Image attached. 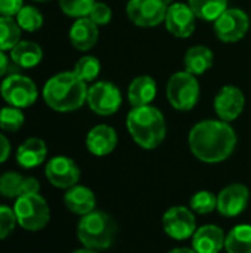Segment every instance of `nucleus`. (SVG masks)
Listing matches in <instances>:
<instances>
[{
  "label": "nucleus",
  "mask_w": 251,
  "mask_h": 253,
  "mask_svg": "<svg viewBox=\"0 0 251 253\" xmlns=\"http://www.w3.org/2000/svg\"><path fill=\"white\" fill-rule=\"evenodd\" d=\"M161 1H163V3H164V4H166L167 7H169L170 4H173V0H161Z\"/></svg>",
  "instance_id": "obj_41"
},
{
  "label": "nucleus",
  "mask_w": 251,
  "mask_h": 253,
  "mask_svg": "<svg viewBox=\"0 0 251 253\" xmlns=\"http://www.w3.org/2000/svg\"><path fill=\"white\" fill-rule=\"evenodd\" d=\"M64 203L71 213L78 216H84L96 209L95 193L90 188L78 184L65 191Z\"/></svg>",
  "instance_id": "obj_19"
},
{
  "label": "nucleus",
  "mask_w": 251,
  "mask_h": 253,
  "mask_svg": "<svg viewBox=\"0 0 251 253\" xmlns=\"http://www.w3.org/2000/svg\"><path fill=\"white\" fill-rule=\"evenodd\" d=\"M226 234L225 231L213 224L197 228L192 236V249L197 253H220L225 249Z\"/></svg>",
  "instance_id": "obj_17"
},
{
  "label": "nucleus",
  "mask_w": 251,
  "mask_h": 253,
  "mask_svg": "<svg viewBox=\"0 0 251 253\" xmlns=\"http://www.w3.org/2000/svg\"><path fill=\"white\" fill-rule=\"evenodd\" d=\"M24 176L18 172H6L0 176V196L4 199H18L21 196Z\"/></svg>",
  "instance_id": "obj_31"
},
{
  "label": "nucleus",
  "mask_w": 251,
  "mask_h": 253,
  "mask_svg": "<svg viewBox=\"0 0 251 253\" xmlns=\"http://www.w3.org/2000/svg\"><path fill=\"white\" fill-rule=\"evenodd\" d=\"M126 126L132 139L143 150L160 147L167 133L163 113L152 105L133 107L127 114Z\"/></svg>",
  "instance_id": "obj_3"
},
{
  "label": "nucleus",
  "mask_w": 251,
  "mask_h": 253,
  "mask_svg": "<svg viewBox=\"0 0 251 253\" xmlns=\"http://www.w3.org/2000/svg\"><path fill=\"white\" fill-rule=\"evenodd\" d=\"M33 1H37V3H44V1H49V0H33Z\"/></svg>",
  "instance_id": "obj_42"
},
{
  "label": "nucleus",
  "mask_w": 251,
  "mask_h": 253,
  "mask_svg": "<svg viewBox=\"0 0 251 253\" xmlns=\"http://www.w3.org/2000/svg\"><path fill=\"white\" fill-rule=\"evenodd\" d=\"M16 216L13 208L0 205V240L9 237L16 227Z\"/></svg>",
  "instance_id": "obj_33"
},
{
  "label": "nucleus",
  "mask_w": 251,
  "mask_h": 253,
  "mask_svg": "<svg viewBox=\"0 0 251 253\" xmlns=\"http://www.w3.org/2000/svg\"><path fill=\"white\" fill-rule=\"evenodd\" d=\"M215 62V55L207 46H192L191 49L186 50L185 53V70L194 76H201L206 71H209L213 67Z\"/></svg>",
  "instance_id": "obj_22"
},
{
  "label": "nucleus",
  "mask_w": 251,
  "mask_h": 253,
  "mask_svg": "<svg viewBox=\"0 0 251 253\" xmlns=\"http://www.w3.org/2000/svg\"><path fill=\"white\" fill-rule=\"evenodd\" d=\"M22 6L24 0H0V16H16Z\"/></svg>",
  "instance_id": "obj_35"
},
{
  "label": "nucleus",
  "mask_w": 251,
  "mask_h": 253,
  "mask_svg": "<svg viewBox=\"0 0 251 253\" xmlns=\"http://www.w3.org/2000/svg\"><path fill=\"white\" fill-rule=\"evenodd\" d=\"M44 175L53 187L68 190L78 184L81 173L80 168L72 159L67 156H56L46 163Z\"/></svg>",
  "instance_id": "obj_12"
},
{
  "label": "nucleus",
  "mask_w": 251,
  "mask_h": 253,
  "mask_svg": "<svg viewBox=\"0 0 251 253\" xmlns=\"http://www.w3.org/2000/svg\"><path fill=\"white\" fill-rule=\"evenodd\" d=\"M250 202V190L247 185L234 182L226 185L217 194V212L226 218H235L241 215Z\"/></svg>",
  "instance_id": "obj_13"
},
{
  "label": "nucleus",
  "mask_w": 251,
  "mask_h": 253,
  "mask_svg": "<svg viewBox=\"0 0 251 253\" xmlns=\"http://www.w3.org/2000/svg\"><path fill=\"white\" fill-rule=\"evenodd\" d=\"M250 28V18L243 9H226L215 21V33L223 43H235L244 39Z\"/></svg>",
  "instance_id": "obj_10"
},
{
  "label": "nucleus",
  "mask_w": 251,
  "mask_h": 253,
  "mask_svg": "<svg viewBox=\"0 0 251 253\" xmlns=\"http://www.w3.org/2000/svg\"><path fill=\"white\" fill-rule=\"evenodd\" d=\"M166 95L175 110H192L200 99V84L197 76L188 73L186 70L172 74L167 82Z\"/></svg>",
  "instance_id": "obj_6"
},
{
  "label": "nucleus",
  "mask_w": 251,
  "mask_h": 253,
  "mask_svg": "<svg viewBox=\"0 0 251 253\" xmlns=\"http://www.w3.org/2000/svg\"><path fill=\"white\" fill-rule=\"evenodd\" d=\"M246 105V96L237 86H223L215 98V111L217 117L226 123L237 120Z\"/></svg>",
  "instance_id": "obj_15"
},
{
  "label": "nucleus",
  "mask_w": 251,
  "mask_h": 253,
  "mask_svg": "<svg viewBox=\"0 0 251 253\" xmlns=\"http://www.w3.org/2000/svg\"><path fill=\"white\" fill-rule=\"evenodd\" d=\"M117 234V224L111 215L104 211H93L81 216L77 225V237L83 248L92 251H105L111 248Z\"/></svg>",
  "instance_id": "obj_4"
},
{
  "label": "nucleus",
  "mask_w": 251,
  "mask_h": 253,
  "mask_svg": "<svg viewBox=\"0 0 251 253\" xmlns=\"http://www.w3.org/2000/svg\"><path fill=\"white\" fill-rule=\"evenodd\" d=\"M96 0H59L61 10L71 18H84L89 15Z\"/></svg>",
  "instance_id": "obj_32"
},
{
  "label": "nucleus",
  "mask_w": 251,
  "mask_h": 253,
  "mask_svg": "<svg viewBox=\"0 0 251 253\" xmlns=\"http://www.w3.org/2000/svg\"><path fill=\"white\" fill-rule=\"evenodd\" d=\"M188 145L200 162L222 163L232 156L237 147V133L223 120H203L189 130Z\"/></svg>",
  "instance_id": "obj_1"
},
{
  "label": "nucleus",
  "mask_w": 251,
  "mask_h": 253,
  "mask_svg": "<svg viewBox=\"0 0 251 253\" xmlns=\"http://www.w3.org/2000/svg\"><path fill=\"white\" fill-rule=\"evenodd\" d=\"M38 191H40V182L36 178H33V176L24 178L22 188H21V196L38 194Z\"/></svg>",
  "instance_id": "obj_36"
},
{
  "label": "nucleus",
  "mask_w": 251,
  "mask_h": 253,
  "mask_svg": "<svg viewBox=\"0 0 251 253\" xmlns=\"http://www.w3.org/2000/svg\"><path fill=\"white\" fill-rule=\"evenodd\" d=\"M167 253H197L192 248H175Z\"/></svg>",
  "instance_id": "obj_39"
},
{
  "label": "nucleus",
  "mask_w": 251,
  "mask_h": 253,
  "mask_svg": "<svg viewBox=\"0 0 251 253\" xmlns=\"http://www.w3.org/2000/svg\"><path fill=\"white\" fill-rule=\"evenodd\" d=\"M0 95L7 105L22 110L31 107L37 101L38 89L30 77L13 73L3 79L0 84Z\"/></svg>",
  "instance_id": "obj_7"
},
{
  "label": "nucleus",
  "mask_w": 251,
  "mask_h": 253,
  "mask_svg": "<svg viewBox=\"0 0 251 253\" xmlns=\"http://www.w3.org/2000/svg\"><path fill=\"white\" fill-rule=\"evenodd\" d=\"M86 82L78 79L74 71H64L52 76L43 87L46 105L58 113H70L83 107L87 99Z\"/></svg>",
  "instance_id": "obj_2"
},
{
  "label": "nucleus",
  "mask_w": 251,
  "mask_h": 253,
  "mask_svg": "<svg viewBox=\"0 0 251 253\" xmlns=\"http://www.w3.org/2000/svg\"><path fill=\"white\" fill-rule=\"evenodd\" d=\"M188 4L197 18L213 22L228 9V0H188Z\"/></svg>",
  "instance_id": "obj_25"
},
{
  "label": "nucleus",
  "mask_w": 251,
  "mask_h": 253,
  "mask_svg": "<svg viewBox=\"0 0 251 253\" xmlns=\"http://www.w3.org/2000/svg\"><path fill=\"white\" fill-rule=\"evenodd\" d=\"M13 212L18 225L25 231H40L50 219L49 205L40 194L19 196L15 199Z\"/></svg>",
  "instance_id": "obj_5"
},
{
  "label": "nucleus",
  "mask_w": 251,
  "mask_h": 253,
  "mask_svg": "<svg viewBox=\"0 0 251 253\" xmlns=\"http://www.w3.org/2000/svg\"><path fill=\"white\" fill-rule=\"evenodd\" d=\"M121 92L111 82H96L87 89V105L99 116H111L121 105Z\"/></svg>",
  "instance_id": "obj_8"
},
{
  "label": "nucleus",
  "mask_w": 251,
  "mask_h": 253,
  "mask_svg": "<svg viewBox=\"0 0 251 253\" xmlns=\"http://www.w3.org/2000/svg\"><path fill=\"white\" fill-rule=\"evenodd\" d=\"M74 73L78 79H81L86 83L93 82L101 73V62L96 56L86 55L75 62Z\"/></svg>",
  "instance_id": "obj_28"
},
{
  "label": "nucleus",
  "mask_w": 251,
  "mask_h": 253,
  "mask_svg": "<svg viewBox=\"0 0 251 253\" xmlns=\"http://www.w3.org/2000/svg\"><path fill=\"white\" fill-rule=\"evenodd\" d=\"M70 42L71 44L81 52L90 50L99 39L98 25L87 16L75 19V22L70 28Z\"/></svg>",
  "instance_id": "obj_18"
},
{
  "label": "nucleus",
  "mask_w": 251,
  "mask_h": 253,
  "mask_svg": "<svg viewBox=\"0 0 251 253\" xmlns=\"http://www.w3.org/2000/svg\"><path fill=\"white\" fill-rule=\"evenodd\" d=\"M197 16L185 3H173L167 7L166 13V28L170 34L178 39H188L197 27Z\"/></svg>",
  "instance_id": "obj_14"
},
{
  "label": "nucleus",
  "mask_w": 251,
  "mask_h": 253,
  "mask_svg": "<svg viewBox=\"0 0 251 253\" xmlns=\"http://www.w3.org/2000/svg\"><path fill=\"white\" fill-rule=\"evenodd\" d=\"M157 95V83L149 76H138L133 79L127 89V99L132 107L151 105Z\"/></svg>",
  "instance_id": "obj_21"
},
{
  "label": "nucleus",
  "mask_w": 251,
  "mask_h": 253,
  "mask_svg": "<svg viewBox=\"0 0 251 253\" xmlns=\"http://www.w3.org/2000/svg\"><path fill=\"white\" fill-rule=\"evenodd\" d=\"M87 18H90L98 27L99 25H107L111 22L112 18V10L108 4L102 3V1H95V4L92 6Z\"/></svg>",
  "instance_id": "obj_34"
},
{
  "label": "nucleus",
  "mask_w": 251,
  "mask_h": 253,
  "mask_svg": "<svg viewBox=\"0 0 251 253\" xmlns=\"http://www.w3.org/2000/svg\"><path fill=\"white\" fill-rule=\"evenodd\" d=\"M10 59L21 68H33L43 59V50L38 43L31 40H21L12 50Z\"/></svg>",
  "instance_id": "obj_23"
},
{
  "label": "nucleus",
  "mask_w": 251,
  "mask_h": 253,
  "mask_svg": "<svg viewBox=\"0 0 251 253\" xmlns=\"http://www.w3.org/2000/svg\"><path fill=\"white\" fill-rule=\"evenodd\" d=\"M126 13L135 25L151 28L164 22L167 6L161 0H129Z\"/></svg>",
  "instance_id": "obj_11"
},
{
  "label": "nucleus",
  "mask_w": 251,
  "mask_h": 253,
  "mask_svg": "<svg viewBox=\"0 0 251 253\" xmlns=\"http://www.w3.org/2000/svg\"><path fill=\"white\" fill-rule=\"evenodd\" d=\"M25 122V116L18 107H3L0 110V129L6 132H18Z\"/></svg>",
  "instance_id": "obj_30"
},
{
  "label": "nucleus",
  "mask_w": 251,
  "mask_h": 253,
  "mask_svg": "<svg viewBox=\"0 0 251 253\" xmlns=\"http://www.w3.org/2000/svg\"><path fill=\"white\" fill-rule=\"evenodd\" d=\"M21 31L13 16H0V50H12L21 42Z\"/></svg>",
  "instance_id": "obj_26"
},
{
  "label": "nucleus",
  "mask_w": 251,
  "mask_h": 253,
  "mask_svg": "<svg viewBox=\"0 0 251 253\" xmlns=\"http://www.w3.org/2000/svg\"><path fill=\"white\" fill-rule=\"evenodd\" d=\"M7 68H9V59L4 50H0V77H3L7 73Z\"/></svg>",
  "instance_id": "obj_38"
},
{
  "label": "nucleus",
  "mask_w": 251,
  "mask_h": 253,
  "mask_svg": "<svg viewBox=\"0 0 251 253\" xmlns=\"http://www.w3.org/2000/svg\"><path fill=\"white\" fill-rule=\"evenodd\" d=\"M163 228L164 233L173 240L183 242L192 239L197 231V219L191 208L173 206L163 215Z\"/></svg>",
  "instance_id": "obj_9"
},
{
  "label": "nucleus",
  "mask_w": 251,
  "mask_h": 253,
  "mask_svg": "<svg viewBox=\"0 0 251 253\" xmlns=\"http://www.w3.org/2000/svg\"><path fill=\"white\" fill-rule=\"evenodd\" d=\"M118 142V136L114 127L108 125H96L92 127L86 136V147L90 154L96 157H104L111 154Z\"/></svg>",
  "instance_id": "obj_16"
},
{
  "label": "nucleus",
  "mask_w": 251,
  "mask_h": 253,
  "mask_svg": "<svg viewBox=\"0 0 251 253\" xmlns=\"http://www.w3.org/2000/svg\"><path fill=\"white\" fill-rule=\"evenodd\" d=\"M225 251L228 253H251V225H235L226 234Z\"/></svg>",
  "instance_id": "obj_24"
},
{
  "label": "nucleus",
  "mask_w": 251,
  "mask_h": 253,
  "mask_svg": "<svg viewBox=\"0 0 251 253\" xmlns=\"http://www.w3.org/2000/svg\"><path fill=\"white\" fill-rule=\"evenodd\" d=\"M15 19H16L18 25L21 27V30L28 31V33H34V31L40 30L44 22L41 12L31 4L22 6V9L16 13Z\"/></svg>",
  "instance_id": "obj_27"
},
{
  "label": "nucleus",
  "mask_w": 251,
  "mask_h": 253,
  "mask_svg": "<svg viewBox=\"0 0 251 253\" xmlns=\"http://www.w3.org/2000/svg\"><path fill=\"white\" fill-rule=\"evenodd\" d=\"M47 157V145L40 138L25 139L16 150V163L24 169H34Z\"/></svg>",
  "instance_id": "obj_20"
},
{
  "label": "nucleus",
  "mask_w": 251,
  "mask_h": 253,
  "mask_svg": "<svg viewBox=\"0 0 251 253\" xmlns=\"http://www.w3.org/2000/svg\"><path fill=\"white\" fill-rule=\"evenodd\" d=\"M189 208L194 213L198 215H209L217 209V196H215L212 191H198L195 193L189 200Z\"/></svg>",
  "instance_id": "obj_29"
},
{
  "label": "nucleus",
  "mask_w": 251,
  "mask_h": 253,
  "mask_svg": "<svg viewBox=\"0 0 251 253\" xmlns=\"http://www.w3.org/2000/svg\"><path fill=\"white\" fill-rule=\"evenodd\" d=\"M10 156V142L9 139L0 132V165L4 163Z\"/></svg>",
  "instance_id": "obj_37"
},
{
  "label": "nucleus",
  "mask_w": 251,
  "mask_h": 253,
  "mask_svg": "<svg viewBox=\"0 0 251 253\" xmlns=\"http://www.w3.org/2000/svg\"><path fill=\"white\" fill-rule=\"evenodd\" d=\"M72 253H98L96 251H92V249H87V248H81V249H77Z\"/></svg>",
  "instance_id": "obj_40"
}]
</instances>
